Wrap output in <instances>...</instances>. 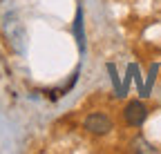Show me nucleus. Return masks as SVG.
I'll return each mask as SVG.
<instances>
[{"label":"nucleus","instance_id":"obj_1","mask_svg":"<svg viewBox=\"0 0 161 154\" xmlns=\"http://www.w3.org/2000/svg\"><path fill=\"white\" fill-rule=\"evenodd\" d=\"M146 116H148V109H146V105L141 103V101H132L125 107V121H128V125L139 127L141 123L146 121Z\"/></svg>","mask_w":161,"mask_h":154},{"label":"nucleus","instance_id":"obj_2","mask_svg":"<svg viewBox=\"0 0 161 154\" xmlns=\"http://www.w3.org/2000/svg\"><path fill=\"white\" fill-rule=\"evenodd\" d=\"M85 127L94 134H105L112 130V121L105 116V114H90L85 119Z\"/></svg>","mask_w":161,"mask_h":154}]
</instances>
